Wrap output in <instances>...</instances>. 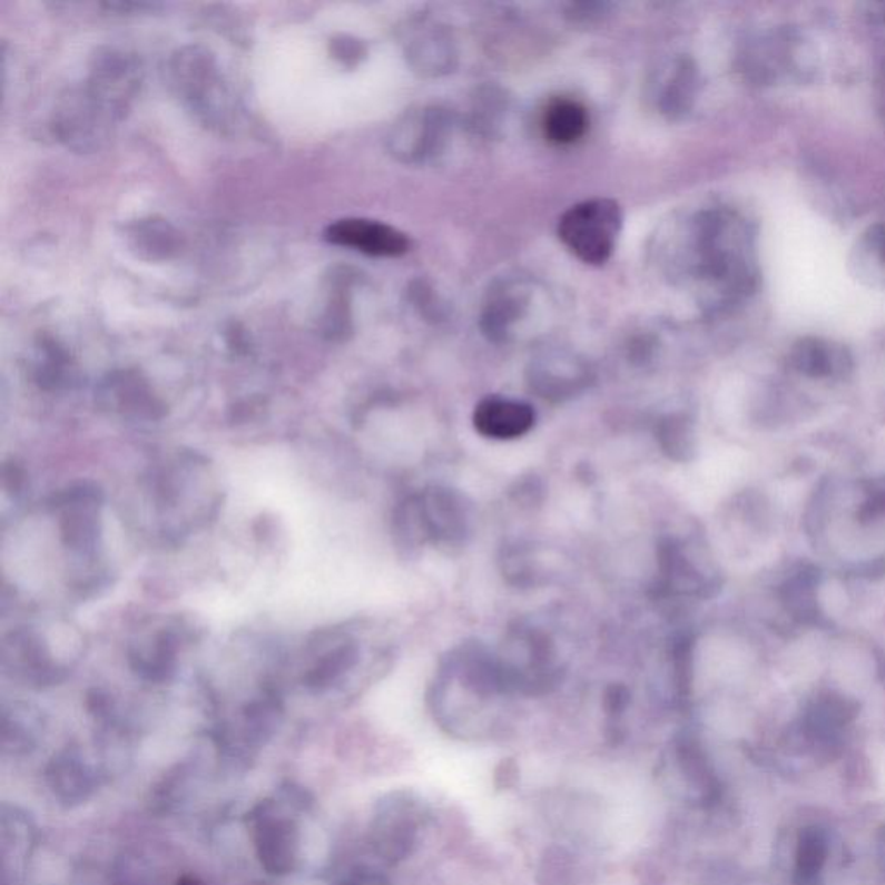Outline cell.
Wrapping results in <instances>:
<instances>
[{"label":"cell","mask_w":885,"mask_h":885,"mask_svg":"<svg viewBox=\"0 0 885 885\" xmlns=\"http://www.w3.org/2000/svg\"><path fill=\"white\" fill-rule=\"evenodd\" d=\"M417 835V809L405 794H393L377 806L372 846L386 863H399L412 853Z\"/></svg>","instance_id":"11"},{"label":"cell","mask_w":885,"mask_h":885,"mask_svg":"<svg viewBox=\"0 0 885 885\" xmlns=\"http://www.w3.org/2000/svg\"><path fill=\"white\" fill-rule=\"evenodd\" d=\"M827 858V843L822 832L808 828L800 835L799 849H797V878L809 882L818 875Z\"/></svg>","instance_id":"34"},{"label":"cell","mask_w":885,"mask_h":885,"mask_svg":"<svg viewBox=\"0 0 885 885\" xmlns=\"http://www.w3.org/2000/svg\"><path fill=\"white\" fill-rule=\"evenodd\" d=\"M622 227V209L609 198L588 199L571 206L559 220V239L587 265L611 258Z\"/></svg>","instance_id":"4"},{"label":"cell","mask_w":885,"mask_h":885,"mask_svg":"<svg viewBox=\"0 0 885 885\" xmlns=\"http://www.w3.org/2000/svg\"><path fill=\"white\" fill-rule=\"evenodd\" d=\"M856 711L858 706L853 700L830 694L816 700L808 715V725L818 734H828L849 724L850 719L855 718Z\"/></svg>","instance_id":"31"},{"label":"cell","mask_w":885,"mask_h":885,"mask_svg":"<svg viewBox=\"0 0 885 885\" xmlns=\"http://www.w3.org/2000/svg\"><path fill=\"white\" fill-rule=\"evenodd\" d=\"M507 692L543 694L559 678L555 650L545 633L534 628L511 631L496 658Z\"/></svg>","instance_id":"5"},{"label":"cell","mask_w":885,"mask_h":885,"mask_svg":"<svg viewBox=\"0 0 885 885\" xmlns=\"http://www.w3.org/2000/svg\"><path fill=\"white\" fill-rule=\"evenodd\" d=\"M472 422L481 436L490 440H518L533 430L537 412L521 400L488 396L481 400L472 414Z\"/></svg>","instance_id":"15"},{"label":"cell","mask_w":885,"mask_h":885,"mask_svg":"<svg viewBox=\"0 0 885 885\" xmlns=\"http://www.w3.org/2000/svg\"><path fill=\"white\" fill-rule=\"evenodd\" d=\"M40 724L39 718L30 715V711H4L2 718V746L6 753L12 756L30 753L39 740Z\"/></svg>","instance_id":"29"},{"label":"cell","mask_w":885,"mask_h":885,"mask_svg":"<svg viewBox=\"0 0 885 885\" xmlns=\"http://www.w3.org/2000/svg\"><path fill=\"white\" fill-rule=\"evenodd\" d=\"M344 55H348L346 59H358V56L362 55V47L356 40L343 39L341 42H336V56L344 59Z\"/></svg>","instance_id":"39"},{"label":"cell","mask_w":885,"mask_h":885,"mask_svg":"<svg viewBox=\"0 0 885 885\" xmlns=\"http://www.w3.org/2000/svg\"><path fill=\"white\" fill-rule=\"evenodd\" d=\"M130 246L137 255L147 259L168 258L177 249L178 237L174 228L165 220L137 222L128 233Z\"/></svg>","instance_id":"25"},{"label":"cell","mask_w":885,"mask_h":885,"mask_svg":"<svg viewBox=\"0 0 885 885\" xmlns=\"http://www.w3.org/2000/svg\"><path fill=\"white\" fill-rule=\"evenodd\" d=\"M697 87V70L690 61H681L662 96V109L669 117H678L692 106Z\"/></svg>","instance_id":"33"},{"label":"cell","mask_w":885,"mask_h":885,"mask_svg":"<svg viewBox=\"0 0 885 885\" xmlns=\"http://www.w3.org/2000/svg\"><path fill=\"white\" fill-rule=\"evenodd\" d=\"M678 765L681 774L687 778L688 784H692L700 790L704 800H712L718 793L715 775L709 768L708 759L704 756L699 744L694 739H681L677 746Z\"/></svg>","instance_id":"28"},{"label":"cell","mask_w":885,"mask_h":885,"mask_svg":"<svg viewBox=\"0 0 885 885\" xmlns=\"http://www.w3.org/2000/svg\"><path fill=\"white\" fill-rule=\"evenodd\" d=\"M446 125L445 115L437 109L406 117L391 136V151L406 161L433 156L445 140Z\"/></svg>","instance_id":"16"},{"label":"cell","mask_w":885,"mask_h":885,"mask_svg":"<svg viewBox=\"0 0 885 885\" xmlns=\"http://www.w3.org/2000/svg\"><path fill=\"white\" fill-rule=\"evenodd\" d=\"M519 768L514 759H503L495 769V785L499 789H511L518 781Z\"/></svg>","instance_id":"38"},{"label":"cell","mask_w":885,"mask_h":885,"mask_svg":"<svg viewBox=\"0 0 885 885\" xmlns=\"http://www.w3.org/2000/svg\"><path fill=\"white\" fill-rule=\"evenodd\" d=\"M36 846V827L20 808L6 805L2 808V858L6 878L11 872L23 868L24 862Z\"/></svg>","instance_id":"21"},{"label":"cell","mask_w":885,"mask_h":885,"mask_svg":"<svg viewBox=\"0 0 885 885\" xmlns=\"http://www.w3.org/2000/svg\"><path fill=\"white\" fill-rule=\"evenodd\" d=\"M73 367L67 353L58 344L43 343L36 364V381L47 391L61 390L71 383Z\"/></svg>","instance_id":"30"},{"label":"cell","mask_w":885,"mask_h":885,"mask_svg":"<svg viewBox=\"0 0 885 885\" xmlns=\"http://www.w3.org/2000/svg\"><path fill=\"white\" fill-rule=\"evenodd\" d=\"M628 700H630V694L627 688L616 685L606 694V711L611 718H619L627 709Z\"/></svg>","instance_id":"36"},{"label":"cell","mask_w":885,"mask_h":885,"mask_svg":"<svg viewBox=\"0 0 885 885\" xmlns=\"http://www.w3.org/2000/svg\"><path fill=\"white\" fill-rule=\"evenodd\" d=\"M882 514H885V486L871 491V496L859 511V518L862 521H868V519L878 518Z\"/></svg>","instance_id":"37"},{"label":"cell","mask_w":885,"mask_h":885,"mask_svg":"<svg viewBox=\"0 0 885 885\" xmlns=\"http://www.w3.org/2000/svg\"><path fill=\"white\" fill-rule=\"evenodd\" d=\"M658 441L662 452L668 453L675 461H688L692 455L694 430L687 417L669 415L658 425Z\"/></svg>","instance_id":"32"},{"label":"cell","mask_w":885,"mask_h":885,"mask_svg":"<svg viewBox=\"0 0 885 885\" xmlns=\"http://www.w3.org/2000/svg\"><path fill=\"white\" fill-rule=\"evenodd\" d=\"M358 658V646L344 640L322 653L321 659L306 671L303 685L314 692H321L336 684L344 673H348L350 669L355 668Z\"/></svg>","instance_id":"23"},{"label":"cell","mask_w":885,"mask_h":885,"mask_svg":"<svg viewBox=\"0 0 885 885\" xmlns=\"http://www.w3.org/2000/svg\"><path fill=\"white\" fill-rule=\"evenodd\" d=\"M177 885H203L198 878L193 877V875H184L183 878H178Z\"/></svg>","instance_id":"41"},{"label":"cell","mask_w":885,"mask_h":885,"mask_svg":"<svg viewBox=\"0 0 885 885\" xmlns=\"http://www.w3.org/2000/svg\"><path fill=\"white\" fill-rule=\"evenodd\" d=\"M789 365L808 377H846L853 371V358L840 344L828 343L822 337H803L789 352Z\"/></svg>","instance_id":"18"},{"label":"cell","mask_w":885,"mask_h":885,"mask_svg":"<svg viewBox=\"0 0 885 885\" xmlns=\"http://www.w3.org/2000/svg\"><path fill=\"white\" fill-rule=\"evenodd\" d=\"M2 665L8 673L31 687H52L67 677L65 669L52 662L42 638L28 628H18L4 638Z\"/></svg>","instance_id":"10"},{"label":"cell","mask_w":885,"mask_h":885,"mask_svg":"<svg viewBox=\"0 0 885 885\" xmlns=\"http://www.w3.org/2000/svg\"><path fill=\"white\" fill-rule=\"evenodd\" d=\"M816 584H818V572L815 569H803L781 588V599L787 606V611L800 622L816 625L822 619L816 602Z\"/></svg>","instance_id":"26"},{"label":"cell","mask_w":885,"mask_h":885,"mask_svg":"<svg viewBox=\"0 0 885 885\" xmlns=\"http://www.w3.org/2000/svg\"><path fill=\"white\" fill-rule=\"evenodd\" d=\"M102 491L96 484L80 483L59 491L51 507L59 514L62 545L77 555L92 559L101 542Z\"/></svg>","instance_id":"7"},{"label":"cell","mask_w":885,"mask_h":885,"mask_svg":"<svg viewBox=\"0 0 885 885\" xmlns=\"http://www.w3.org/2000/svg\"><path fill=\"white\" fill-rule=\"evenodd\" d=\"M395 533L410 547H456L471 533V509L459 491L434 486L400 503Z\"/></svg>","instance_id":"2"},{"label":"cell","mask_w":885,"mask_h":885,"mask_svg":"<svg viewBox=\"0 0 885 885\" xmlns=\"http://www.w3.org/2000/svg\"><path fill=\"white\" fill-rule=\"evenodd\" d=\"M168 80L180 101L209 127H227L236 115L234 97L217 61L205 47L178 49L168 62Z\"/></svg>","instance_id":"3"},{"label":"cell","mask_w":885,"mask_h":885,"mask_svg":"<svg viewBox=\"0 0 885 885\" xmlns=\"http://www.w3.org/2000/svg\"><path fill=\"white\" fill-rule=\"evenodd\" d=\"M527 296L522 291L505 286L491 294L483 314V331L490 340L503 341L512 333L515 322L527 308Z\"/></svg>","instance_id":"22"},{"label":"cell","mask_w":885,"mask_h":885,"mask_svg":"<svg viewBox=\"0 0 885 885\" xmlns=\"http://www.w3.org/2000/svg\"><path fill=\"white\" fill-rule=\"evenodd\" d=\"M118 118L81 86L61 97L55 112V130L77 151H94L108 139Z\"/></svg>","instance_id":"8"},{"label":"cell","mask_w":885,"mask_h":885,"mask_svg":"<svg viewBox=\"0 0 885 885\" xmlns=\"http://www.w3.org/2000/svg\"><path fill=\"white\" fill-rule=\"evenodd\" d=\"M588 125L590 118L587 108L569 97H557L543 111V134L555 146H571L583 139Z\"/></svg>","instance_id":"19"},{"label":"cell","mask_w":885,"mask_h":885,"mask_svg":"<svg viewBox=\"0 0 885 885\" xmlns=\"http://www.w3.org/2000/svg\"><path fill=\"white\" fill-rule=\"evenodd\" d=\"M281 799L259 803L249 815L259 865L271 875L291 874L299 859V828Z\"/></svg>","instance_id":"6"},{"label":"cell","mask_w":885,"mask_h":885,"mask_svg":"<svg viewBox=\"0 0 885 885\" xmlns=\"http://www.w3.org/2000/svg\"><path fill=\"white\" fill-rule=\"evenodd\" d=\"M853 267L863 283L885 287V224L866 228L853 252Z\"/></svg>","instance_id":"24"},{"label":"cell","mask_w":885,"mask_h":885,"mask_svg":"<svg viewBox=\"0 0 885 885\" xmlns=\"http://www.w3.org/2000/svg\"><path fill=\"white\" fill-rule=\"evenodd\" d=\"M97 403L136 421H159L167 415V405L137 372H115L97 390Z\"/></svg>","instance_id":"13"},{"label":"cell","mask_w":885,"mask_h":885,"mask_svg":"<svg viewBox=\"0 0 885 885\" xmlns=\"http://www.w3.org/2000/svg\"><path fill=\"white\" fill-rule=\"evenodd\" d=\"M46 781L61 805L73 808L92 797L99 785V775L77 747H68L56 754L47 766Z\"/></svg>","instance_id":"14"},{"label":"cell","mask_w":885,"mask_h":885,"mask_svg":"<svg viewBox=\"0 0 885 885\" xmlns=\"http://www.w3.org/2000/svg\"><path fill=\"white\" fill-rule=\"evenodd\" d=\"M177 637L171 631H163L153 638L151 647L130 650L128 661L142 680L165 684L177 669Z\"/></svg>","instance_id":"20"},{"label":"cell","mask_w":885,"mask_h":885,"mask_svg":"<svg viewBox=\"0 0 885 885\" xmlns=\"http://www.w3.org/2000/svg\"><path fill=\"white\" fill-rule=\"evenodd\" d=\"M530 380L538 396L562 402L587 386L588 371L572 356L547 355L531 365Z\"/></svg>","instance_id":"17"},{"label":"cell","mask_w":885,"mask_h":885,"mask_svg":"<svg viewBox=\"0 0 885 885\" xmlns=\"http://www.w3.org/2000/svg\"><path fill=\"white\" fill-rule=\"evenodd\" d=\"M2 484L11 495H20L27 484V474H24L23 468L16 464L14 461L6 462L4 469H2Z\"/></svg>","instance_id":"35"},{"label":"cell","mask_w":885,"mask_h":885,"mask_svg":"<svg viewBox=\"0 0 885 885\" xmlns=\"http://www.w3.org/2000/svg\"><path fill=\"white\" fill-rule=\"evenodd\" d=\"M694 271L725 302L743 298L758 284L749 225L730 209H709L694 222Z\"/></svg>","instance_id":"1"},{"label":"cell","mask_w":885,"mask_h":885,"mask_svg":"<svg viewBox=\"0 0 885 885\" xmlns=\"http://www.w3.org/2000/svg\"><path fill=\"white\" fill-rule=\"evenodd\" d=\"M866 14H868V18H871L872 21H877V23H878V21H881V23H884V21H885V4H872V6H868V12H866Z\"/></svg>","instance_id":"40"},{"label":"cell","mask_w":885,"mask_h":885,"mask_svg":"<svg viewBox=\"0 0 885 885\" xmlns=\"http://www.w3.org/2000/svg\"><path fill=\"white\" fill-rule=\"evenodd\" d=\"M83 86L121 120L139 90V62L117 49L99 52Z\"/></svg>","instance_id":"9"},{"label":"cell","mask_w":885,"mask_h":885,"mask_svg":"<svg viewBox=\"0 0 885 885\" xmlns=\"http://www.w3.org/2000/svg\"><path fill=\"white\" fill-rule=\"evenodd\" d=\"M281 718H283V702L277 694L267 692L264 697L253 700L244 709L246 743L252 746H262L267 743L277 730Z\"/></svg>","instance_id":"27"},{"label":"cell","mask_w":885,"mask_h":885,"mask_svg":"<svg viewBox=\"0 0 885 885\" xmlns=\"http://www.w3.org/2000/svg\"><path fill=\"white\" fill-rule=\"evenodd\" d=\"M324 237L336 246L383 258H399L412 246L399 228L367 218H341L325 228Z\"/></svg>","instance_id":"12"}]
</instances>
